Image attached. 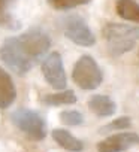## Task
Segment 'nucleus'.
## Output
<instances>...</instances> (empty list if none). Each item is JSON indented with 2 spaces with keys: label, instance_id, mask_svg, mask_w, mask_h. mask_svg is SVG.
<instances>
[{
  "label": "nucleus",
  "instance_id": "1",
  "mask_svg": "<svg viewBox=\"0 0 139 152\" xmlns=\"http://www.w3.org/2000/svg\"><path fill=\"white\" fill-rule=\"evenodd\" d=\"M103 37L109 54L112 57H120L135 48L136 40L139 39V28L127 24L109 23L103 28Z\"/></svg>",
  "mask_w": 139,
  "mask_h": 152
},
{
  "label": "nucleus",
  "instance_id": "2",
  "mask_svg": "<svg viewBox=\"0 0 139 152\" xmlns=\"http://www.w3.org/2000/svg\"><path fill=\"white\" fill-rule=\"evenodd\" d=\"M0 58L18 76L27 75L32 70V67L35 66L32 58L23 49V46L18 40V36H11V37L5 39V42L0 46Z\"/></svg>",
  "mask_w": 139,
  "mask_h": 152
},
{
  "label": "nucleus",
  "instance_id": "3",
  "mask_svg": "<svg viewBox=\"0 0 139 152\" xmlns=\"http://www.w3.org/2000/svg\"><path fill=\"white\" fill-rule=\"evenodd\" d=\"M72 79L81 88L87 91H93L100 87L103 82V73L99 67L97 61L91 55H81L74 66Z\"/></svg>",
  "mask_w": 139,
  "mask_h": 152
},
{
  "label": "nucleus",
  "instance_id": "4",
  "mask_svg": "<svg viewBox=\"0 0 139 152\" xmlns=\"http://www.w3.org/2000/svg\"><path fill=\"white\" fill-rule=\"evenodd\" d=\"M11 121L20 131L27 134L32 140H43L46 136V122L43 116L36 110L24 107L17 109L15 112H12Z\"/></svg>",
  "mask_w": 139,
  "mask_h": 152
},
{
  "label": "nucleus",
  "instance_id": "5",
  "mask_svg": "<svg viewBox=\"0 0 139 152\" xmlns=\"http://www.w3.org/2000/svg\"><path fill=\"white\" fill-rule=\"evenodd\" d=\"M18 40L26 51V54L32 58V61L36 64L40 60H43L51 48V37L48 36L46 31H43L39 27H33L23 34L18 36Z\"/></svg>",
  "mask_w": 139,
  "mask_h": 152
},
{
  "label": "nucleus",
  "instance_id": "6",
  "mask_svg": "<svg viewBox=\"0 0 139 152\" xmlns=\"http://www.w3.org/2000/svg\"><path fill=\"white\" fill-rule=\"evenodd\" d=\"M63 31L64 36L79 46L90 48L96 43V36L85 23V20L79 15H69L63 20Z\"/></svg>",
  "mask_w": 139,
  "mask_h": 152
},
{
  "label": "nucleus",
  "instance_id": "7",
  "mask_svg": "<svg viewBox=\"0 0 139 152\" xmlns=\"http://www.w3.org/2000/svg\"><path fill=\"white\" fill-rule=\"evenodd\" d=\"M42 73L45 81L57 91H61L67 85V76L64 72L63 58L58 52H51L42 60Z\"/></svg>",
  "mask_w": 139,
  "mask_h": 152
},
{
  "label": "nucleus",
  "instance_id": "8",
  "mask_svg": "<svg viewBox=\"0 0 139 152\" xmlns=\"http://www.w3.org/2000/svg\"><path fill=\"white\" fill-rule=\"evenodd\" d=\"M139 145V134L133 131L115 133L97 143L99 152H124L133 146Z\"/></svg>",
  "mask_w": 139,
  "mask_h": 152
},
{
  "label": "nucleus",
  "instance_id": "9",
  "mask_svg": "<svg viewBox=\"0 0 139 152\" xmlns=\"http://www.w3.org/2000/svg\"><path fill=\"white\" fill-rule=\"evenodd\" d=\"M17 99V88L11 75L0 67V109H8Z\"/></svg>",
  "mask_w": 139,
  "mask_h": 152
},
{
  "label": "nucleus",
  "instance_id": "10",
  "mask_svg": "<svg viewBox=\"0 0 139 152\" xmlns=\"http://www.w3.org/2000/svg\"><path fill=\"white\" fill-rule=\"evenodd\" d=\"M88 109L96 113L100 118H106V116H112L117 112V104L115 102L103 94H94L90 97L88 100Z\"/></svg>",
  "mask_w": 139,
  "mask_h": 152
},
{
  "label": "nucleus",
  "instance_id": "11",
  "mask_svg": "<svg viewBox=\"0 0 139 152\" xmlns=\"http://www.w3.org/2000/svg\"><path fill=\"white\" fill-rule=\"evenodd\" d=\"M51 136L57 145H60L63 149L69 152H81L84 149V143L78 137H75L71 131H67L64 128H54Z\"/></svg>",
  "mask_w": 139,
  "mask_h": 152
},
{
  "label": "nucleus",
  "instance_id": "12",
  "mask_svg": "<svg viewBox=\"0 0 139 152\" xmlns=\"http://www.w3.org/2000/svg\"><path fill=\"white\" fill-rule=\"evenodd\" d=\"M115 11L120 18L139 24V3L135 0H117Z\"/></svg>",
  "mask_w": 139,
  "mask_h": 152
},
{
  "label": "nucleus",
  "instance_id": "13",
  "mask_svg": "<svg viewBox=\"0 0 139 152\" xmlns=\"http://www.w3.org/2000/svg\"><path fill=\"white\" fill-rule=\"evenodd\" d=\"M42 100L48 106H64V104L76 103V96L72 90H61L58 93H52V94L45 96Z\"/></svg>",
  "mask_w": 139,
  "mask_h": 152
},
{
  "label": "nucleus",
  "instance_id": "14",
  "mask_svg": "<svg viewBox=\"0 0 139 152\" xmlns=\"http://www.w3.org/2000/svg\"><path fill=\"white\" fill-rule=\"evenodd\" d=\"M60 121L64 124V125H69V127H75V125H81L84 122V116L81 112L78 110H63L60 113Z\"/></svg>",
  "mask_w": 139,
  "mask_h": 152
},
{
  "label": "nucleus",
  "instance_id": "15",
  "mask_svg": "<svg viewBox=\"0 0 139 152\" xmlns=\"http://www.w3.org/2000/svg\"><path fill=\"white\" fill-rule=\"evenodd\" d=\"M46 2L57 11H67V9H74L76 6L85 5L91 0H46Z\"/></svg>",
  "mask_w": 139,
  "mask_h": 152
},
{
  "label": "nucleus",
  "instance_id": "16",
  "mask_svg": "<svg viewBox=\"0 0 139 152\" xmlns=\"http://www.w3.org/2000/svg\"><path fill=\"white\" fill-rule=\"evenodd\" d=\"M132 125V119L129 116H120L114 121H111L109 124H106L100 133H109V131H118V130H126V128H130Z\"/></svg>",
  "mask_w": 139,
  "mask_h": 152
},
{
  "label": "nucleus",
  "instance_id": "17",
  "mask_svg": "<svg viewBox=\"0 0 139 152\" xmlns=\"http://www.w3.org/2000/svg\"><path fill=\"white\" fill-rule=\"evenodd\" d=\"M14 2H15V0H0V18L8 14V8H9Z\"/></svg>",
  "mask_w": 139,
  "mask_h": 152
}]
</instances>
